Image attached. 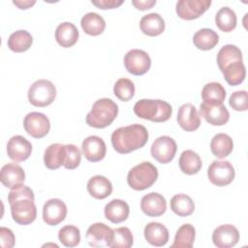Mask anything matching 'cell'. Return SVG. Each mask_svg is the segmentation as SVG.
I'll return each mask as SVG.
<instances>
[{"mask_svg": "<svg viewBox=\"0 0 248 248\" xmlns=\"http://www.w3.org/2000/svg\"><path fill=\"white\" fill-rule=\"evenodd\" d=\"M35 196L31 188L19 184L11 189L8 194V202L14 221L18 225H29L37 217V207L34 202Z\"/></svg>", "mask_w": 248, "mask_h": 248, "instance_id": "obj_1", "label": "cell"}, {"mask_svg": "<svg viewBox=\"0 0 248 248\" xmlns=\"http://www.w3.org/2000/svg\"><path fill=\"white\" fill-rule=\"evenodd\" d=\"M217 64L226 81L232 85L240 84L246 75L241 50L234 45H225L217 54Z\"/></svg>", "mask_w": 248, "mask_h": 248, "instance_id": "obj_2", "label": "cell"}, {"mask_svg": "<svg viewBox=\"0 0 248 248\" xmlns=\"http://www.w3.org/2000/svg\"><path fill=\"white\" fill-rule=\"evenodd\" d=\"M148 140V132L140 124H132L120 127L112 132L111 143L115 151L127 154L145 145Z\"/></svg>", "mask_w": 248, "mask_h": 248, "instance_id": "obj_3", "label": "cell"}, {"mask_svg": "<svg viewBox=\"0 0 248 248\" xmlns=\"http://www.w3.org/2000/svg\"><path fill=\"white\" fill-rule=\"evenodd\" d=\"M135 114L152 122H165L171 116V106L163 100L141 99L134 106Z\"/></svg>", "mask_w": 248, "mask_h": 248, "instance_id": "obj_4", "label": "cell"}, {"mask_svg": "<svg viewBox=\"0 0 248 248\" xmlns=\"http://www.w3.org/2000/svg\"><path fill=\"white\" fill-rule=\"evenodd\" d=\"M118 113L117 105L108 98L97 100L91 110L86 115V123L93 128L102 129L108 127L116 118Z\"/></svg>", "mask_w": 248, "mask_h": 248, "instance_id": "obj_5", "label": "cell"}, {"mask_svg": "<svg viewBox=\"0 0 248 248\" xmlns=\"http://www.w3.org/2000/svg\"><path fill=\"white\" fill-rule=\"evenodd\" d=\"M157 178V168L150 162H142L129 170L127 182L134 190L142 191L151 187Z\"/></svg>", "mask_w": 248, "mask_h": 248, "instance_id": "obj_6", "label": "cell"}, {"mask_svg": "<svg viewBox=\"0 0 248 248\" xmlns=\"http://www.w3.org/2000/svg\"><path fill=\"white\" fill-rule=\"evenodd\" d=\"M56 97L54 84L47 79L36 80L28 90V100L31 105L44 108L50 105Z\"/></svg>", "mask_w": 248, "mask_h": 248, "instance_id": "obj_7", "label": "cell"}, {"mask_svg": "<svg viewBox=\"0 0 248 248\" xmlns=\"http://www.w3.org/2000/svg\"><path fill=\"white\" fill-rule=\"evenodd\" d=\"M235 171L232 165L229 161L215 160L207 170L209 181L219 187L229 185L234 178Z\"/></svg>", "mask_w": 248, "mask_h": 248, "instance_id": "obj_8", "label": "cell"}, {"mask_svg": "<svg viewBox=\"0 0 248 248\" xmlns=\"http://www.w3.org/2000/svg\"><path fill=\"white\" fill-rule=\"evenodd\" d=\"M126 70L135 76H141L147 73L151 66V59L146 51L139 48L129 50L124 56Z\"/></svg>", "mask_w": 248, "mask_h": 248, "instance_id": "obj_9", "label": "cell"}, {"mask_svg": "<svg viewBox=\"0 0 248 248\" xmlns=\"http://www.w3.org/2000/svg\"><path fill=\"white\" fill-rule=\"evenodd\" d=\"M176 150V142L169 136H161L157 138L150 148L152 157L161 164L170 163L174 158Z\"/></svg>", "mask_w": 248, "mask_h": 248, "instance_id": "obj_10", "label": "cell"}, {"mask_svg": "<svg viewBox=\"0 0 248 248\" xmlns=\"http://www.w3.org/2000/svg\"><path fill=\"white\" fill-rule=\"evenodd\" d=\"M23 127L29 136L35 139H41L49 132L50 122L44 113L32 111L24 117Z\"/></svg>", "mask_w": 248, "mask_h": 248, "instance_id": "obj_11", "label": "cell"}, {"mask_svg": "<svg viewBox=\"0 0 248 248\" xmlns=\"http://www.w3.org/2000/svg\"><path fill=\"white\" fill-rule=\"evenodd\" d=\"M210 5V0H179L175 10L180 18L191 20L201 16Z\"/></svg>", "mask_w": 248, "mask_h": 248, "instance_id": "obj_12", "label": "cell"}, {"mask_svg": "<svg viewBox=\"0 0 248 248\" xmlns=\"http://www.w3.org/2000/svg\"><path fill=\"white\" fill-rule=\"evenodd\" d=\"M113 230L104 223L92 224L86 232V239L92 247H110Z\"/></svg>", "mask_w": 248, "mask_h": 248, "instance_id": "obj_13", "label": "cell"}, {"mask_svg": "<svg viewBox=\"0 0 248 248\" xmlns=\"http://www.w3.org/2000/svg\"><path fill=\"white\" fill-rule=\"evenodd\" d=\"M239 240L238 230L231 225L225 224L217 227L212 232L213 244L218 248H230L237 244Z\"/></svg>", "mask_w": 248, "mask_h": 248, "instance_id": "obj_14", "label": "cell"}, {"mask_svg": "<svg viewBox=\"0 0 248 248\" xmlns=\"http://www.w3.org/2000/svg\"><path fill=\"white\" fill-rule=\"evenodd\" d=\"M32 152V144L22 136L12 137L7 143V154L15 162H22L29 158Z\"/></svg>", "mask_w": 248, "mask_h": 248, "instance_id": "obj_15", "label": "cell"}, {"mask_svg": "<svg viewBox=\"0 0 248 248\" xmlns=\"http://www.w3.org/2000/svg\"><path fill=\"white\" fill-rule=\"evenodd\" d=\"M67 215V206L65 202L60 199L48 200L43 207V219L49 226H56Z\"/></svg>", "mask_w": 248, "mask_h": 248, "instance_id": "obj_16", "label": "cell"}, {"mask_svg": "<svg viewBox=\"0 0 248 248\" xmlns=\"http://www.w3.org/2000/svg\"><path fill=\"white\" fill-rule=\"evenodd\" d=\"M200 113L206 122L214 126L225 125L230 119V112L223 104L211 105L202 103L200 106Z\"/></svg>", "mask_w": 248, "mask_h": 248, "instance_id": "obj_17", "label": "cell"}, {"mask_svg": "<svg viewBox=\"0 0 248 248\" xmlns=\"http://www.w3.org/2000/svg\"><path fill=\"white\" fill-rule=\"evenodd\" d=\"M81 151L86 160L90 162H99L106 156L107 146L100 137L89 136L83 140Z\"/></svg>", "mask_w": 248, "mask_h": 248, "instance_id": "obj_18", "label": "cell"}, {"mask_svg": "<svg viewBox=\"0 0 248 248\" xmlns=\"http://www.w3.org/2000/svg\"><path fill=\"white\" fill-rule=\"evenodd\" d=\"M140 208L147 216L158 217L166 212L167 202L161 194L152 192L142 197L140 201Z\"/></svg>", "mask_w": 248, "mask_h": 248, "instance_id": "obj_19", "label": "cell"}, {"mask_svg": "<svg viewBox=\"0 0 248 248\" xmlns=\"http://www.w3.org/2000/svg\"><path fill=\"white\" fill-rule=\"evenodd\" d=\"M177 122L187 132L197 130L201 125V116L195 106L190 103L182 105L177 112Z\"/></svg>", "mask_w": 248, "mask_h": 248, "instance_id": "obj_20", "label": "cell"}, {"mask_svg": "<svg viewBox=\"0 0 248 248\" xmlns=\"http://www.w3.org/2000/svg\"><path fill=\"white\" fill-rule=\"evenodd\" d=\"M0 180L5 187L12 189L24 182L25 172L19 165L16 163H9L2 167Z\"/></svg>", "mask_w": 248, "mask_h": 248, "instance_id": "obj_21", "label": "cell"}, {"mask_svg": "<svg viewBox=\"0 0 248 248\" xmlns=\"http://www.w3.org/2000/svg\"><path fill=\"white\" fill-rule=\"evenodd\" d=\"M144 237L146 241L156 247H161L167 244L169 240L168 229L158 222H150L144 227Z\"/></svg>", "mask_w": 248, "mask_h": 248, "instance_id": "obj_22", "label": "cell"}, {"mask_svg": "<svg viewBox=\"0 0 248 248\" xmlns=\"http://www.w3.org/2000/svg\"><path fill=\"white\" fill-rule=\"evenodd\" d=\"M130 213L128 203L120 199H114L105 206V216L111 223L118 224L125 221Z\"/></svg>", "mask_w": 248, "mask_h": 248, "instance_id": "obj_23", "label": "cell"}, {"mask_svg": "<svg viewBox=\"0 0 248 248\" xmlns=\"http://www.w3.org/2000/svg\"><path fill=\"white\" fill-rule=\"evenodd\" d=\"M78 30L72 22L60 23L55 30L56 42L63 47L73 46L78 40Z\"/></svg>", "mask_w": 248, "mask_h": 248, "instance_id": "obj_24", "label": "cell"}, {"mask_svg": "<svg viewBox=\"0 0 248 248\" xmlns=\"http://www.w3.org/2000/svg\"><path fill=\"white\" fill-rule=\"evenodd\" d=\"M87 191L94 199L103 200L111 194L112 184L107 177L103 175H95L88 180Z\"/></svg>", "mask_w": 248, "mask_h": 248, "instance_id": "obj_25", "label": "cell"}, {"mask_svg": "<svg viewBox=\"0 0 248 248\" xmlns=\"http://www.w3.org/2000/svg\"><path fill=\"white\" fill-rule=\"evenodd\" d=\"M140 27L141 32L147 36H158L165 30V20L159 14L150 13L141 17Z\"/></svg>", "mask_w": 248, "mask_h": 248, "instance_id": "obj_26", "label": "cell"}, {"mask_svg": "<svg viewBox=\"0 0 248 248\" xmlns=\"http://www.w3.org/2000/svg\"><path fill=\"white\" fill-rule=\"evenodd\" d=\"M233 148L232 138L224 133L215 135L210 142V149L212 154L217 158H225L229 156Z\"/></svg>", "mask_w": 248, "mask_h": 248, "instance_id": "obj_27", "label": "cell"}, {"mask_svg": "<svg viewBox=\"0 0 248 248\" xmlns=\"http://www.w3.org/2000/svg\"><path fill=\"white\" fill-rule=\"evenodd\" d=\"M83 31L90 36H98L102 34L106 28L105 19L97 13H87L80 20Z\"/></svg>", "mask_w": 248, "mask_h": 248, "instance_id": "obj_28", "label": "cell"}, {"mask_svg": "<svg viewBox=\"0 0 248 248\" xmlns=\"http://www.w3.org/2000/svg\"><path fill=\"white\" fill-rule=\"evenodd\" d=\"M202 103L211 105H221L226 98V90L219 82L206 83L202 90Z\"/></svg>", "mask_w": 248, "mask_h": 248, "instance_id": "obj_29", "label": "cell"}, {"mask_svg": "<svg viewBox=\"0 0 248 248\" xmlns=\"http://www.w3.org/2000/svg\"><path fill=\"white\" fill-rule=\"evenodd\" d=\"M65 144L52 143L46 147L44 155V163L49 170H56L64 164Z\"/></svg>", "mask_w": 248, "mask_h": 248, "instance_id": "obj_30", "label": "cell"}, {"mask_svg": "<svg viewBox=\"0 0 248 248\" xmlns=\"http://www.w3.org/2000/svg\"><path fill=\"white\" fill-rule=\"evenodd\" d=\"M179 168L183 173L188 175L196 174L202 169V160L198 153L193 150H185L179 157Z\"/></svg>", "mask_w": 248, "mask_h": 248, "instance_id": "obj_31", "label": "cell"}, {"mask_svg": "<svg viewBox=\"0 0 248 248\" xmlns=\"http://www.w3.org/2000/svg\"><path fill=\"white\" fill-rule=\"evenodd\" d=\"M219 42L218 34L209 28H202L198 30L193 37L195 46L202 50L212 49Z\"/></svg>", "mask_w": 248, "mask_h": 248, "instance_id": "obj_32", "label": "cell"}, {"mask_svg": "<svg viewBox=\"0 0 248 248\" xmlns=\"http://www.w3.org/2000/svg\"><path fill=\"white\" fill-rule=\"evenodd\" d=\"M33 37L26 30H17L12 33L8 39V46L14 52L26 51L32 45Z\"/></svg>", "mask_w": 248, "mask_h": 248, "instance_id": "obj_33", "label": "cell"}, {"mask_svg": "<svg viewBox=\"0 0 248 248\" xmlns=\"http://www.w3.org/2000/svg\"><path fill=\"white\" fill-rule=\"evenodd\" d=\"M170 209L180 217L191 215L195 210V203L193 200L185 194L174 195L170 202Z\"/></svg>", "mask_w": 248, "mask_h": 248, "instance_id": "obj_34", "label": "cell"}, {"mask_svg": "<svg viewBox=\"0 0 248 248\" xmlns=\"http://www.w3.org/2000/svg\"><path fill=\"white\" fill-rule=\"evenodd\" d=\"M196 231L191 224L182 225L175 233L172 248H191L194 244Z\"/></svg>", "mask_w": 248, "mask_h": 248, "instance_id": "obj_35", "label": "cell"}, {"mask_svg": "<svg viewBox=\"0 0 248 248\" xmlns=\"http://www.w3.org/2000/svg\"><path fill=\"white\" fill-rule=\"evenodd\" d=\"M236 21L235 12L229 7H223L216 13V25L223 32L232 31L236 26Z\"/></svg>", "mask_w": 248, "mask_h": 248, "instance_id": "obj_36", "label": "cell"}, {"mask_svg": "<svg viewBox=\"0 0 248 248\" xmlns=\"http://www.w3.org/2000/svg\"><path fill=\"white\" fill-rule=\"evenodd\" d=\"M58 238L64 246L76 247L80 241V232L78 227L67 225L59 230Z\"/></svg>", "mask_w": 248, "mask_h": 248, "instance_id": "obj_37", "label": "cell"}, {"mask_svg": "<svg viewBox=\"0 0 248 248\" xmlns=\"http://www.w3.org/2000/svg\"><path fill=\"white\" fill-rule=\"evenodd\" d=\"M134 237L132 232L127 227H120L113 230L111 248H130L133 245Z\"/></svg>", "mask_w": 248, "mask_h": 248, "instance_id": "obj_38", "label": "cell"}, {"mask_svg": "<svg viewBox=\"0 0 248 248\" xmlns=\"http://www.w3.org/2000/svg\"><path fill=\"white\" fill-rule=\"evenodd\" d=\"M113 93L119 100L123 102L130 101L135 94L134 82L129 78H119L114 84Z\"/></svg>", "mask_w": 248, "mask_h": 248, "instance_id": "obj_39", "label": "cell"}, {"mask_svg": "<svg viewBox=\"0 0 248 248\" xmlns=\"http://www.w3.org/2000/svg\"><path fill=\"white\" fill-rule=\"evenodd\" d=\"M81 161V152L75 144H65L64 164L63 166L68 170L78 168Z\"/></svg>", "mask_w": 248, "mask_h": 248, "instance_id": "obj_40", "label": "cell"}, {"mask_svg": "<svg viewBox=\"0 0 248 248\" xmlns=\"http://www.w3.org/2000/svg\"><path fill=\"white\" fill-rule=\"evenodd\" d=\"M229 104L232 109L237 111H245L248 108V94L245 90H238L233 92L230 99Z\"/></svg>", "mask_w": 248, "mask_h": 248, "instance_id": "obj_41", "label": "cell"}, {"mask_svg": "<svg viewBox=\"0 0 248 248\" xmlns=\"http://www.w3.org/2000/svg\"><path fill=\"white\" fill-rule=\"evenodd\" d=\"M15 235L14 232L5 227L0 228V242L3 248H12L15 245Z\"/></svg>", "mask_w": 248, "mask_h": 248, "instance_id": "obj_42", "label": "cell"}, {"mask_svg": "<svg viewBox=\"0 0 248 248\" xmlns=\"http://www.w3.org/2000/svg\"><path fill=\"white\" fill-rule=\"evenodd\" d=\"M91 3L99 9L106 10L119 7L123 3V0H92Z\"/></svg>", "mask_w": 248, "mask_h": 248, "instance_id": "obj_43", "label": "cell"}, {"mask_svg": "<svg viewBox=\"0 0 248 248\" xmlns=\"http://www.w3.org/2000/svg\"><path fill=\"white\" fill-rule=\"evenodd\" d=\"M132 4L140 11L152 8L156 4V0H133Z\"/></svg>", "mask_w": 248, "mask_h": 248, "instance_id": "obj_44", "label": "cell"}, {"mask_svg": "<svg viewBox=\"0 0 248 248\" xmlns=\"http://www.w3.org/2000/svg\"><path fill=\"white\" fill-rule=\"evenodd\" d=\"M13 3L16 5V6H17L18 7V9H21V10H23V9H28V8H30V7H32L35 3H36V1L35 0H14L13 1Z\"/></svg>", "mask_w": 248, "mask_h": 248, "instance_id": "obj_45", "label": "cell"}]
</instances>
